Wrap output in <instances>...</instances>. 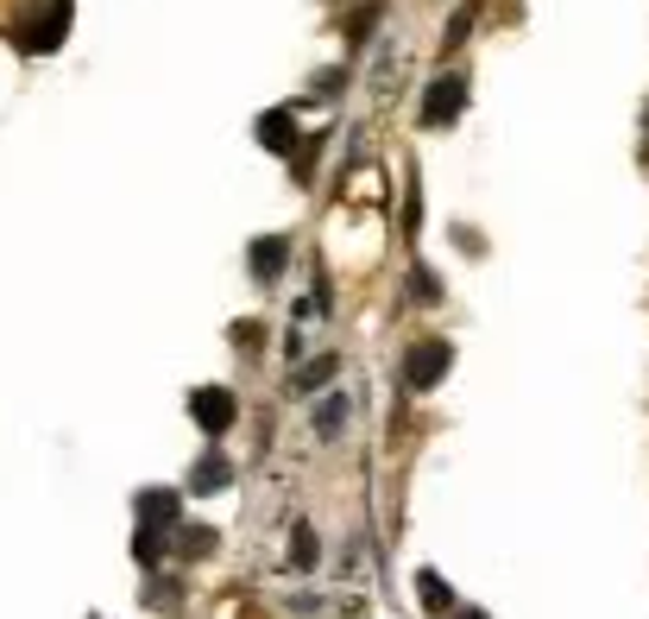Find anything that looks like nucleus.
<instances>
[{"instance_id":"nucleus-1","label":"nucleus","mask_w":649,"mask_h":619,"mask_svg":"<svg viewBox=\"0 0 649 619\" xmlns=\"http://www.w3.org/2000/svg\"><path fill=\"white\" fill-rule=\"evenodd\" d=\"M448 367H454V348L442 336L410 341V348H403V386H410V392H435Z\"/></svg>"},{"instance_id":"nucleus-2","label":"nucleus","mask_w":649,"mask_h":619,"mask_svg":"<svg viewBox=\"0 0 649 619\" xmlns=\"http://www.w3.org/2000/svg\"><path fill=\"white\" fill-rule=\"evenodd\" d=\"M70 20H76V0H45L32 20H20V52H57L70 38Z\"/></svg>"},{"instance_id":"nucleus-3","label":"nucleus","mask_w":649,"mask_h":619,"mask_svg":"<svg viewBox=\"0 0 649 619\" xmlns=\"http://www.w3.org/2000/svg\"><path fill=\"white\" fill-rule=\"evenodd\" d=\"M460 108H467V77H454V70H442V77L423 89V127H454L460 121Z\"/></svg>"},{"instance_id":"nucleus-4","label":"nucleus","mask_w":649,"mask_h":619,"mask_svg":"<svg viewBox=\"0 0 649 619\" xmlns=\"http://www.w3.org/2000/svg\"><path fill=\"white\" fill-rule=\"evenodd\" d=\"M190 417L202 424V437H227L234 417H240V405H234V392L227 386H196L190 392Z\"/></svg>"},{"instance_id":"nucleus-5","label":"nucleus","mask_w":649,"mask_h":619,"mask_svg":"<svg viewBox=\"0 0 649 619\" xmlns=\"http://www.w3.org/2000/svg\"><path fill=\"white\" fill-rule=\"evenodd\" d=\"M247 266H252V279H259V284H277V279H284V266H291V234H259V240H252V254H247Z\"/></svg>"},{"instance_id":"nucleus-6","label":"nucleus","mask_w":649,"mask_h":619,"mask_svg":"<svg viewBox=\"0 0 649 619\" xmlns=\"http://www.w3.org/2000/svg\"><path fill=\"white\" fill-rule=\"evenodd\" d=\"M177 513H183V493L177 487H146L139 493V525H146V531H164V538H171Z\"/></svg>"},{"instance_id":"nucleus-7","label":"nucleus","mask_w":649,"mask_h":619,"mask_svg":"<svg viewBox=\"0 0 649 619\" xmlns=\"http://www.w3.org/2000/svg\"><path fill=\"white\" fill-rule=\"evenodd\" d=\"M334 373H341V354H316V361H303L297 373H291V398H316Z\"/></svg>"},{"instance_id":"nucleus-8","label":"nucleus","mask_w":649,"mask_h":619,"mask_svg":"<svg viewBox=\"0 0 649 619\" xmlns=\"http://www.w3.org/2000/svg\"><path fill=\"white\" fill-rule=\"evenodd\" d=\"M259 146H265V153H291V146H297V121H291V108L259 114Z\"/></svg>"},{"instance_id":"nucleus-9","label":"nucleus","mask_w":649,"mask_h":619,"mask_svg":"<svg viewBox=\"0 0 649 619\" xmlns=\"http://www.w3.org/2000/svg\"><path fill=\"white\" fill-rule=\"evenodd\" d=\"M227 481H234V462H227L221 449H208V455L190 468V493H221Z\"/></svg>"},{"instance_id":"nucleus-10","label":"nucleus","mask_w":649,"mask_h":619,"mask_svg":"<svg viewBox=\"0 0 649 619\" xmlns=\"http://www.w3.org/2000/svg\"><path fill=\"white\" fill-rule=\"evenodd\" d=\"M417 594H423V614H454V607H460V600H454V588L435 575V569H423V575H417Z\"/></svg>"},{"instance_id":"nucleus-11","label":"nucleus","mask_w":649,"mask_h":619,"mask_svg":"<svg viewBox=\"0 0 649 619\" xmlns=\"http://www.w3.org/2000/svg\"><path fill=\"white\" fill-rule=\"evenodd\" d=\"M474 20H479V0H460V7H454V20H448V32H442V52H460V45L474 38Z\"/></svg>"},{"instance_id":"nucleus-12","label":"nucleus","mask_w":649,"mask_h":619,"mask_svg":"<svg viewBox=\"0 0 649 619\" xmlns=\"http://www.w3.org/2000/svg\"><path fill=\"white\" fill-rule=\"evenodd\" d=\"M177 556H190V563L215 556V531H208V525H183V531H177Z\"/></svg>"},{"instance_id":"nucleus-13","label":"nucleus","mask_w":649,"mask_h":619,"mask_svg":"<svg viewBox=\"0 0 649 619\" xmlns=\"http://www.w3.org/2000/svg\"><path fill=\"white\" fill-rule=\"evenodd\" d=\"M341 430H348V398L334 392V398L316 405V437H341Z\"/></svg>"},{"instance_id":"nucleus-14","label":"nucleus","mask_w":649,"mask_h":619,"mask_svg":"<svg viewBox=\"0 0 649 619\" xmlns=\"http://www.w3.org/2000/svg\"><path fill=\"white\" fill-rule=\"evenodd\" d=\"M133 556H139L146 569H158V556H164V531H146V525H139V531H133Z\"/></svg>"},{"instance_id":"nucleus-15","label":"nucleus","mask_w":649,"mask_h":619,"mask_svg":"<svg viewBox=\"0 0 649 619\" xmlns=\"http://www.w3.org/2000/svg\"><path fill=\"white\" fill-rule=\"evenodd\" d=\"M316 556H322V543H316V531H309V525H297V543H291V563H297L303 575H309V569H316Z\"/></svg>"},{"instance_id":"nucleus-16","label":"nucleus","mask_w":649,"mask_h":619,"mask_svg":"<svg viewBox=\"0 0 649 619\" xmlns=\"http://www.w3.org/2000/svg\"><path fill=\"white\" fill-rule=\"evenodd\" d=\"M410 297H417V304H442V284H435L429 266H410Z\"/></svg>"},{"instance_id":"nucleus-17","label":"nucleus","mask_w":649,"mask_h":619,"mask_svg":"<svg viewBox=\"0 0 649 619\" xmlns=\"http://www.w3.org/2000/svg\"><path fill=\"white\" fill-rule=\"evenodd\" d=\"M259 336H265L259 323H234V348H247V354H252V348H259Z\"/></svg>"},{"instance_id":"nucleus-18","label":"nucleus","mask_w":649,"mask_h":619,"mask_svg":"<svg viewBox=\"0 0 649 619\" xmlns=\"http://www.w3.org/2000/svg\"><path fill=\"white\" fill-rule=\"evenodd\" d=\"M341 82H348V70H322V77H316V95H334Z\"/></svg>"},{"instance_id":"nucleus-19","label":"nucleus","mask_w":649,"mask_h":619,"mask_svg":"<svg viewBox=\"0 0 649 619\" xmlns=\"http://www.w3.org/2000/svg\"><path fill=\"white\" fill-rule=\"evenodd\" d=\"M448 619H492V614H486V607H454Z\"/></svg>"},{"instance_id":"nucleus-20","label":"nucleus","mask_w":649,"mask_h":619,"mask_svg":"<svg viewBox=\"0 0 649 619\" xmlns=\"http://www.w3.org/2000/svg\"><path fill=\"white\" fill-rule=\"evenodd\" d=\"M644 153H649V108H644Z\"/></svg>"}]
</instances>
